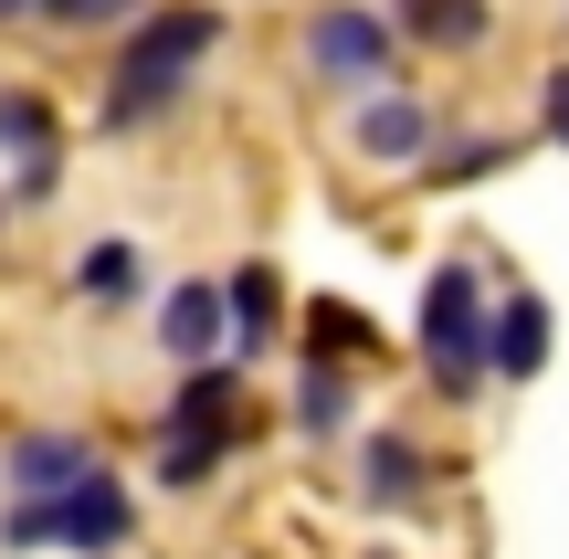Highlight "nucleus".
I'll list each match as a JSON object with an SVG mask.
<instances>
[{
    "instance_id": "16",
    "label": "nucleus",
    "mask_w": 569,
    "mask_h": 559,
    "mask_svg": "<svg viewBox=\"0 0 569 559\" xmlns=\"http://www.w3.org/2000/svg\"><path fill=\"white\" fill-rule=\"evenodd\" d=\"M222 455H232V433H169V443H159V476H148V486H169V497H201V486L222 476Z\"/></svg>"
},
{
    "instance_id": "10",
    "label": "nucleus",
    "mask_w": 569,
    "mask_h": 559,
    "mask_svg": "<svg viewBox=\"0 0 569 559\" xmlns=\"http://www.w3.org/2000/svg\"><path fill=\"white\" fill-rule=\"evenodd\" d=\"M390 32L432 42V53H475V42L496 32V11H486V0H390Z\"/></svg>"
},
{
    "instance_id": "14",
    "label": "nucleus",
    "mask_w": 569,
    "mask_h": 559,
    "mask_svg": "<svg viewBox=\"0 0 569 559\" xmlns=\"http://www.w3.org/2000/svg\"><path fill=\"white\" fill-rule=\"evenodd\" d=\"M296 433L306 443H338L348 433V370H338V359H306V380H296Z\"/></svg>"
},
{
    "instance_id": "20",
    "label": "nucleus",
    "mask_w": 569,
    "mask_h": 559,
    "mask_svg": "<svg viewBox=\"0 0 569 559\" xmlns=\"http://www.w3.org/2000/svg\"><path fill=\"white\" fill-rule=\"evenodd\" d=\"M538 127H549V148H569V63H549V84H538Z\"/></svg>"
},
{
    "instance_id": "9",
    "label": "nucleus",
    "mask_w": 569,
    "mask_h": 559,
    "mask_svg": "<svg viewBox=\"0 0 569 559\" xmlns=\"http://www.w3.org/2000/svg\"><path fill=\"white\" fill-rule=\"evenodd\" d=\"M422 486H432V455H422L411 433H369V443H359V497L380 507V518L422 507Z\"/></svg>"
},
{
    "instance_id": "11",
    "label": "nucleus",
    "mask_w": 569,
    "mask_h": 559,
    "mask_svg": "<svg viewBox=\"0 0 569 559\" xmlns=\"http://www.w3.org/2000/svg\"><path fill=\"white\" fill-rule=\"evenodd\" d=\"M0 148H11V159H21V201H42V190H53V106H42V96H0Z\"/></svg>"
},
{
    "instance_id": "18",
    "label": "nucleus",
    "mask_w": 569,
    "mask_h": 559,
    "mask_svg": "<svg viewBox=\"0 0 569 559\" xmlns=\"http://www.w3.org/2000/svg\"><path fill=\"white\" fill-rule=\"evenodd\" d=\"M0 539L11 549H53V497H11L0 507Z\"/></svg>"
},
{
    "instance_id": "19",
    "label": "nucleus",
    "mask_w": 569,
    "mask_h": 559,
    "mask_svg": "<svg viewBox=\"0 0 569 559\" xmlns=\"http://www.w3.org/2000/svg\"><path fill=\"white\" fill-rule=\"evenodd\" d=\"M338 349L359 359V349H369V328H359L348 307H317V359H338Z\"/></svg>"
},
{
    "instance_id": "5",
    "label": "nucleus",
    "mask_w": 569,
    "mask_h": 559,
    "mask_svg": "<svg viewBox=\"0 0 569 559\" xmlns=\"http://www.w3.org/2000/svg\"><path fill=\"white\" fill-rule=\"evenodd\" d=\"M127 539H138V497H127L117 476H84V486H63L53 497V549H74V559H117Z\"/></svg>"
},
{
    "instance_id": "17",
    "label": "nucleus",
    "mask_w": 569,
    "mask_h": 559,
    "mask_svg": "<svg viewBox=\"0 0 569 559\" xmlns=\"http://www.w3.org/2000/svg\"><path fill=\"white\" fill-rule=\"evenodd\" d=\"M74 296H96V307H117V296H138V243L127 232H106V243L74 253Z\"/></svg>"
},
{
    "instance_id": "1",
    "label": "nucleus",
    "mask_w": 569,
    "mask_h": 559,
    "mask_svg": "<svg viewBox=\"0 0 569 559\" xmlns=\"http://www.w3.org/2000/svg\"><path fill=\"white\" fill-rule=\"evenodd\" d=\"M222 53V11L211 0H148L138 32L117 42V63H106V127H159L180 117V96L201 84V63Z\"/></svg>"
},
{
    "instance_id": "4",
    "label": "nucleus",
    "mask_w": 569,
    "mask_h": 559,
    "mask_svg": "<svg viewBox=\"0 0 569 559\" xmlns=\"http://www.w3.org/2000/svg\"><path fill=\"white\" fill-rule=\"evenodd\" d=\"M432 148V106L411 84H380V96H348V159L359 169H422Z\"/></svg>"
},
{
    "instance_id": "6",
    "label": "nucleus",
    "mask_w": 569,
    "mask_h": 559,
    "mask_svg": "<svg viewBox=\"0 0 569 559\" xmlns=\"http://www.w3.org/2000/svg\"><path fill=\"white\" fill-rule=\"evenodd\" d=\"M486 370L496 380H538L549 370V296H496V328H486Z\"/></svg>"
},
{
    "instance_id": "3",
    "label": "nucleus",
    "mask_w": 569,
    "mask_h": 559,
    "mask_svg": "<svg viewBox=\"0 0 569 559\" xmlns=\"http://www.w3.org/2000/svg\"><path fill=\"white\" fill-rule=\"evenodd\" d=\"M296 63L327 96H380L390 63H401V32H390V11H369V0H317L306 32H296Z\"/></svg>"
},
{
    "instance_id": "8",
    "label": "nucleus",
    "mask_w": 569,
    "mask_h": 559,
    "mask_svg": "<svg viewBox=\"0 0 569 559\" xmlns=\"http://www.w3.org/2000/svg\"><path fill=\"white\" fill-rule=\"evenodd\" d=\"M159 349L180 370H201L211 349H232V317H222V286H169L159 296Z\"/></svg>"
},
{
    "instance_id": "15",
    "label": "nucleus",
    "mask_w": 569,
    "mask_h": 559,
    "mask_svg": "<svg viewBox=\"0 0 569 559\" xmlns=\"http://www.w3.org/2000/svg\"><path fill=\"white\" fill-rule=\"evenodd\" d=\"M496 169H517V138L507 127H475V138H453L443 159H432V190H475V180H496Z\"/></svg>"
},
{
    "instance_id": "22",
    "label": "nucleus",
    "mask_w": 569,
    "mask_h": 559,
    "mask_svg": "<svg viewBox=\"0 0 569 559\" xmlns=\"http://www.w3.org/2000/svg\"><path fill=\"white\" fill-rule=\"evenodd\" d=\"M32 11H42V21H74V11H84V0H32Z\"/></svg>"
},
{
    "instance_id": "2",
    "label": "nucleus",
    "mask_w": 569,
    "mask_h": 559,
    "mask_svg": "<svg viewBox=\"0 0 569 559\" xmlns=\"http://www.w3.org/2000/svg\"><path fill=\"white\" fill-rule=\"evenodd\" d=\"M486 328H496V296H486V274L453 253V264H432V286H422V370L443 380V401H475L486 391Z\"/></svg>"
},
{
    "instance_id": "12",
    "label": "nucleus",
    "mask_w": 569,
    "mask_h": 559,
    "mask_svg": "<svg viewBox=\"0 0 569 559\" xmlns=\"http://www.w3.org/2000/svg\"><path fill=\"white\" fill-rule=\"evenodd\" d=\"M222 317H232V349H264V338L284 328V286H274V264H243V274H232V286H222Z\"/></svg>"
},
{
    "instance_id": "23",
    "label": "nucleus",
    "mask_w": 569,
    "mask_h": 559,
    "mask_svg": "<svg viewBox=\"0 0 569 559\" xmlns=\"http://www.w3.org/2000/svg\"><path fill=\"white\" fill-rule=\"evenodd\" d=\"M11 11H32V0H0V21H11Z\"/></svg>"
},
{
    "instance_id": "13",
    "label": "nucleus",
    "mask_w": 569,
    "mask_h": 559,
    "mask_svg": "<svg viewBox=\"0 0 569 559\" xmlns=\"http://www.w3.org/2000/svg\"><path fill=\"white\" fill-rule=\"evenodd\" d=\"M232 401H243V380H232L222 359H201V370L180 380V401H169V433H232Z\"/></svg>"
},
{
    "instance_id": "7",
    "label": "nucleus",
    "mask_w": 569,
    "mask_h": 559,
    "mask_svg": "<svg viewBox=\"0 0 569 559\" xmlns=\"http://www.w3.org/2000/svg\"><path fill=\"white\" fill-rule=\"evenodd\" d=\"M84 476H96V443L84 433H21L11 465H0L11 497H63V486H84Z\"/></svg>"
},
{
    "instance_id": "21",
    "label": "nucleus",
    "mask_w": 569,
    "mask_h": 559,
    "mask_svg": "<svg viewBox=\"0 0 569 559\" xmlns=\"http://www.w3.org/2000/svg\"><path fill=\"white\" fill-rule=\"evenodd\" d=\"M148 11V0H84V11H74V32H84V21H138Z\"/></svg>"
}]
</instances>
